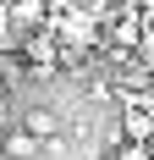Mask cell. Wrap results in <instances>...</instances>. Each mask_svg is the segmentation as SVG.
<instances>
[{"instance_id":"1","label":"cell","mask_w":154,"mask_h":160,"mask_svg":"<svg viewBox=\"0 0 154 160\" xmlns=\"http://www.w3.org/2000/svg\"><path fill=\"white\" fill-rule=\"evenodd\" d=\"M0 149H6V160H39V155H44V144H39V138H33L22 122H11V127H6Z\"/></svg>"},{"instance_id":"2","label":"cell","mask_w":154,"mask_h":160,"mask_svg":"<svg viewBox=\"0 0 154 160\" xmlns=\"http://www.w3.org/2000/svg\"><path fill=\"white\" fill-rule=\"evenodd\" d=\"M22 127L33 132V138H39V144H55V138H61V111H50V105H33L28 116H22Z\"/></svg>"},{"instance_id":"3","label":"cell","mask_w":154,"mask_h":160,"mask_svg":"<svg viewBox=\"0 0 154 160\" xmlns=\"http://www.w3.org/2000/svg\"><path fill=\"white\" fill-rule=\"evenodd\" d=\"M110 160H154V155H149V144H127V138H116V144H110Z\"/></svg>"},{"instance_id":"4","label":"cell","mask_w":154,"mask_h":160,"mask_svg":"<svg viewBox=\"0 0 154 160\" xmlns=\"http://www.w3.org/2000/svg\"><path fill=\"white\" fill-rule=\"evenodd\" d=\"M149 22H154V6H149Z\"/></svg>"},{"instance_id":"5","label":"cell","mask_w":154,"mask_h":160,"mask_svg":"<svg viewBox=\"0 0 154 160\" xmlns=\"http://www.w3.org/2000/svg\"><path fill=\"white\" fill-rule=\"evenodd\" d=\"M0 160H6V149H0Z\"/></svg>"}]
</instances>
